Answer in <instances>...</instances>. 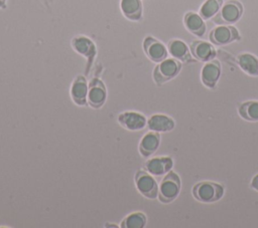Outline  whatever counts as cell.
I'll list each match as a JSON object with an SVG mask.
<instances>
[{"label": "cell", "mask_w": 258, "mask_h": 228, "mask_svg": "<svg viewBox=\"0 0 258 228\" xmlns=\"http://www.w3.org/2000/svg\"><path fill=\"white\" fill-rule=\"evenodd\" d=\"M224 187L215 182H200L192 188L195 198L203 203H213L219 201L224 196Z\"/></svg>", "instance_id": "obj_1"}, {"label": "cell", "mask_w": 258, "mask_h": 228, "mask_svg": "<svg viewBox=\"0 0 258 228\" xmlns=\"http://www.w3.org/2000/svg\"><path fill=\"white\" fill-rule=\"evenodd\" d=\"M243 5L238 0L227 1L214 16L213 21L216 24L228 25L236 23L243 15Z\"/></svg>", "instance_id": "obj_2"}, {"label": "cell", "mask_w": 258, "mask_h": 228, "mask_svg": "<svg viewBox=\"0 0 258 228\" xmlns=\"http://www.w3.org/2000/svg\"><path fill=\"white\" fill-rule=\"evenodd\" d=\"M180 179L178 175L172 171H169L163 178L158 188V198L162 203H170L179 194L180 191Z\"/></svg>", "instance_id": "obj_3"}, {"label": "cell", "mask_w": 258, "mask_h": 228, "mask_svg": "<svg viewBox=\"0 0 258 228\" xmlns=\"http://www.w3.org/2000/svg\"><path fill=\"white\" fill-rule=\"evenodd\" d=\"M181 69V62L175 58H165L158 62L153 70L154 81L160 85L174 78Z\"/></svg>", "instance_id": "obj_4"}, {"label": "cell", "mask_w": 258, "mask_h": 228, "mask_svg": "<svg viewBox=\"0 0 258 228\" xmlns=\"http://www.w3.org/2000/svg\"><path fill=\"white\" fill-rule=\"evenodd\" d=\"M209 38L215 45L222 46L234 41H239L241 35L238 29L232 25H220L210 32Z\"/></svg>", "instance_id": "obj_5"}, {"label": "cell", "mask_w": 258, "mask_h": 228, "mask_svg": "<svg viewBox=\"0 0 258 228\" xmlns=\"http://www.w3.org/2000/svg\"><path fill=\"white\" fill-rule=\"evenodd\" d=\"M135 183L138 191L148 199H155L158 195V186L151 174L145 171H138L135 176Z\"/></svg>", "instance_id": "obj_6"}, {"label": "cell", "mask_w": 258, "mask_h": 228, "mask_svg": "<svg viewBox=\"0 0 258 228\" xmlns=\"http://www.w3.org/2000/svg\"><path fill=\"white\" fill-rule=\"evenodd\" d=\"M107 92L105 84L98 78H93L88 86L87 102L95 108L101 107L106 100Z\"/></svg>", "instance_id": "obj_7"}, {"label": "cell", "mask_w": 258, "mask_h": 228, "mask_svg": "<svg viewBox=\"0 0 258 228\" xmlns=\"http://www.w3.org/2000/svg\"><path fill=\"white\" fill-rule=\"evenodd\" d=\"M143 50L153 62H160L167 56V49L164 44L152 36H147L144 39Z\"/></svg>", "instance_id": "obj_8"}, {"label": "cell", "mask_w": 258, "mask_h": 228, "mask_svg": "<svg viewBox=\"0 0 258 228\" xmlns=\"http://www.w3.org/2000/svg\"><path fill=\"white\" fill-rule=\"evenodd\" d=\"M189 50L194 58L203 62L214 59L217 54L215 47L210 42L204 40H196L191 42L189 45Z\"/></svg>", "instance_id": "obj_9"}, {"label": "cell", "mask_w": 258, "mask_h": 228, "mask_svg": "<svg viewBox=\"0 0 258 228\" xmlns=\"http://www.w3.org/2000/svg\"><path fill=\"white\" fill-rule=\"evenodd\" d=\"M221 75V63L219 60H210L202 68L201 77L203 83L209 87L214 88Z\"/></svg>", "instance_id": "obj_10"}, {"label": "cell", "mask_w": 258, "mask_h": 228, "mask_svg": "<svg viewBox=\"0 0 258 228\" xmlns=\"http://www.w3.org/2000/svg\"><path fill=\"white\" fill-rule=\"evenodd\" d=\"M173 166V161L169 157H158L148 160L145 163L146 171L154 176L167 174Z\"/></svg>", "instance_id": "obj_11"}, {"label": "cell", "mask_w": 258, "mask_h": 228, "mask_svg": "<svg viewBox=\"0 0 258 228\" xmlns=\"http://www.w3.org/2000/svg\"><path fill=\"white\" fill-rule=\"evenodd\" d=\"M118 121L123 128L130 131L141 130L145 127L147 123L143 115L134 111H126L119 115Z\"/></svg>", "instance_id": "obj_12"}, {"label": "cell", "mask_w": 258, "mask_h": 228, "mask_svg": "<svg viewBox=\"0 0 258 228\" xmlns=\"http://www.w3.org/2000/svg\"><path fill=\"white\" fill-rule=\"evenodd\" d=\"M167 48L173 58H175L179 61H183V62H191L192 61L194 56L191 55L189 48L183 41H181L179 39H172L168 42Z\"/></svg>", "instance_id": "obj_13"}, {"label": "cell", "mask_w": 258, "mask_h": 228, "mask_svg": "<svg viewBox=\"0 0 258 228\" xmlns=\"http://www.w3.org/2000/svg\"><path fill=\"white\" fill-rule=\"evenodd\" d=\"M184 26L186 29L196 36L202 37L206 32V23L202 16L195 12H187L183 18Z\"/></svg>", "instance_id": "obj_14"}, {"label": "cell", "mask_w": 258, "mask_h": 228, "mask_svg": "<svg viewBox=\"0 0 258 228\" xmlns=\"http://www.w3.org/2000/svg\"><path fill=\"white\" fill-rule=\"evenodd\" d=\"M159 144H160V136L158 132L153 131V132L147 133L140 142V145H139L140 154L145 158L150 157L158 149Z\"/></svg>", "instance_id": "obj_15"}, {"label": "cell", "mask_w": 258, "mask_h": 228, "mask_svg": "<svg viewBox=\"0 0 258 228\" xmlns=\"http://www.w3.org/2000/svg\"><path fill=\"white\" fill-rule=\"evenodd\" d=\"M71 94L73 100L79 104L84 105L87 103V96H88V85L86 78L82 75L78 76L72 85Z\"/></svg>", "instance_id": "obj_16"}, {"label": "cell", "mask_w": 258, "mask_h": 228, "mask_svg": "<svg viewBox=\"0 0 258 228\" xmlns=\"http://www.w3.org/2000/svg\"><path fill=\"white\" fill-rule=\"evenodd\" d=\"M120 8L123 15L132 21H138L142 17L141 0H121Z\"/></svg>", "instance_id": "obj_17"}, {"label": "cell", "mask_w": 258, "mask_h": 228, "mask_svg": "<svg viewBox=\"0 0 258 228\" xmlns=\"http://www.w3.org/2000/svg\"><path fill=\"white\" fill-rule=\"evenodd\" d=\"M147 126L154 132H169L174 128V121L164 115H153L148 120Z\"/></svg>", "instance_id": "obj_18"}, {"label": "cell", "mask_w": 258, "mask_h": 228, "mask_svg": "<svg viewBox=\"0 0 258 228\" xmlns=\"http://www.w3.org/2000/svg\"><path fill=\"white\" fill-rule=\"evenodd\" d=\"M241 69L251 76H258V58L251 53H241L237 56Z\"/></svg>", "instance_id": "obj_19"}, {"label": "cell", "mask_w": 258, "mask_h": 228, "mask_svg": "<svg viewBox=\"0 0 258 228\" xmlns=\"http://www.w3.org/2000/svg\"><path fill=\"white\" fill-rule=\"evenodd\" d=\"M72 45L76 51L80 54L90 57L95 54V44L85 36H78L75 37L72 41Z\"/></svg>", "instance_id": "obj_20"}, {"label": "cell", "mask_w": 258, "mask_h": 228, "mask_svg": "<svg viewBox=\"0 0 258 228\" xmlns=\"http://www.w3.org/2000/svg\"><path fill=\"white\" fill-rule=\"evenodd\" d=\"M239 115L246 121L258 122V100H248L239 106Z\"/></svg>", "instance_id": "obj_21"}, {"label": "cell", "mask_w": 258, "mask_h": 228, "mask_svg": "<svg viewBox=\"0 0 258 228\" xmlns=\"http://www.w3.org/2000/svg\"><path fill=\"white\" fill-rule=\"evenodd\" d=\"M223 5V0H206L200 9V15L203 19H210L214 17Z\"/></svg>", "instance_id": "obj_22"}, {"label": "cell", "mask_w": 258, "mask_h": 228, "mask_svg": "<svg viewBox=\"0 0 258 228\" xmlns=\"http://www.w3.org/2000/svg\"><path fill=\"white\" fill-rule=\"evenodd\" d=\"M146 225V216L141 212H135L127 216L121 224L123 228H143Z\"/></svg>", "instance_id": "obj_23"}, {"label": "cell", "mask_w": 258, "mask_h": 228, "mask_svg": "<svg viewBox=\"0 0 258 228\" xmlns=\"http://www.w3.org/2000/svg\"><path fill=\"white\" fill-rule=\"evenodd\" d=\"M251 186H252V188H254L255 190L258 191V175L253 177V179L251 181Z\"/></svg>", "instance_id": "obj_24"}, {"label": "cell", "mask_w": 258, "mask_h": 228, "mask_svg": "<svg viewBox=\"0 0 258 228\" xmlns=\"http://www.w3.org/2000/svg\"><path fill=\"white\" fill-rule=\"evenodd\" d=\"M6 1L7 0H0V8H5L6 7Z\"/></svg>", "instance_id": "obj_25"}]
</instances>
